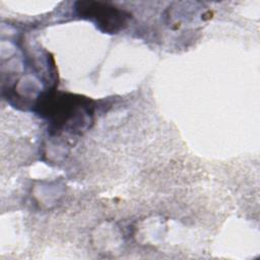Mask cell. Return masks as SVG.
<instances>
[{
    "instance_id": "6da1fadb",
    "label": "cell",
    "mask_w": 260,
    "mask_h": 260,
    "mask_svg": "<svg viewBox=\"0 0 260 260\" xmlns=\"http://www.w3.org/2000/svg\"><path fill=\"white\" fill-rule=\"evenodd\" d=\"M75 8L80 17L92 21L96 27L108 34H117L124 29L130 17L125 10L101 1H78Z\"/></svg>"
}]
</instances>
